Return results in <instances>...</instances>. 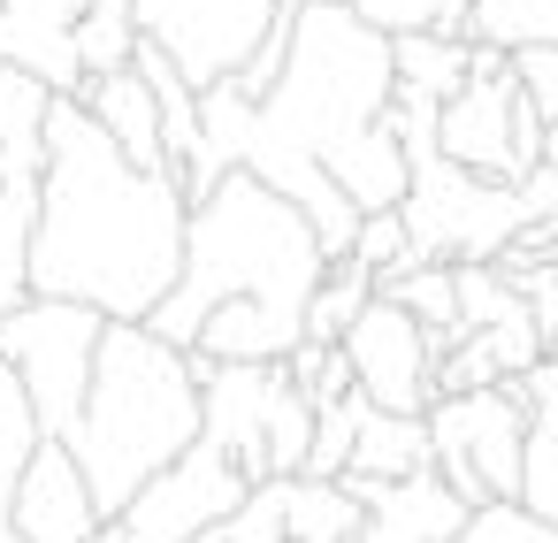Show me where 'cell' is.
<instances>
[{
	"mask_svg": "<svg viewBox=\"0 0 558 543\" xmlns=\"http://www.w3.org/2000/svg\"><path fill=\"white\" fill-rule=\"evenodd\" d=\"M138 0H93L77 16V70L85 77H108V70H131L138 55Z\"/></svg>",
	"mask_w": 558,
	"mask_h": 543,
	"instance_id": "44dd1931",
	"label": "cell"
},
{
	"mask_svg": "<svg viewBox=\"0 0 558 543\" xmlns=\"http://www.w3.org/2000/svg\"><path fill=\"white\" fill-rule=\"evenodd\" d=\"M276 9H291V16H299V9H314V0H276Z\"/></svg>",
	"mask_w": 558,
	"mask_h": 543,
	"instance_id": "e575fe53",
	"label": "cell"
},
{
	"mask_svg": "<svg viewBox=\"0 0 558 543\" xmlns=\"http://www.w3.org/2000/svg\"><path fill=\"white\" fill-rule=\"evenodd\" d=\"M344 360L367 406L383 413H428L436 406V337L398 306V299H367V314L344 329Z\"/></svg>",
	"mask_w": 558,
	"mask_h": 543,
	"instance_id": "9c48e42d",
	"label": "cell"
},
{
	"mask_svg": "<svg viewBox=\"0 0 558 543\" xmlns=\"http://www.w3.org/2000/svg\"><path fill=\"white\" fill-rule=\"evenodd\" d=\"M527 375L489 383V390H459L428 406V444H436V474L444 490L482 512V505H512L527 482Z\"/></svg>",
	"mask_w": 558,
	"mask_h": 543,
	"instance_id": "277c9868",
	"label": "cell"
},
{
	"mask_svg": "<svg viewBox=\"0 0 558 543\" xmlns=\"http://www.w3.org/2000/svg\"><path fill=\"white\" fill-rule=\"evenodd\" d=\"M367 299H375V268H360V261H329L322 291L306 299V337H314V345H344V329L367 314Z\"/></svg>",
	"mask_w": 558,
	"mask_h": 543,
	"instance_id": "7402d4cb",
	"label": "cell"
},
{
	"mask_svg": "<svg viewBox=\"0 0 558 543\" xmlns=\"http://www.w3.org/2000/svg\"><path fill=\"white\" fill-rule=\"evenodd\" d=\"M352 261H360V268H375V283H383V276H398V268L413 261V238H405V215H398V207H383V215H360V238H352Z\"/></svg>",
	"mask_w": 558,
	"mask_h": 543,
	"instance_id": "4316f807",
	"label": "cell"
},
{
	"mask_svg": "<svg viewBox=\"0 0 558 543\" xmlns=\"http://www.w3.org/2000/svg\"><path fill=\"white\" fill-rule=\"evenodd\" d=\"M283 535L291 543H352V535H367V505L344 482L283 474Z\"/></svg>",
	"mask_w": 558,
	"mask_h": 543,
	"instance_id": "e0dca14e",
	"label": "cell"
},
{
	"mask_svg": "<svg viewBox=\"0 0 558 543\" xmlns=\"http://www.w3.org/2000/svg\"><path fill=\"white\" fill-rule=\"evenodd\" d=\"M436 146H444V161H459L489 184H520L543 161V116L520 93L505 47H474V77L436 108Z\"/></svg>",
	"mask_w": 558,
	"mask_h": 543,
	"instance_id": "5b68a950",
	"label": "cell"
},
{
	"mask_svg": "<svg viewBox=\"0 0 558 543\" xmlns=\"http://www.w3.org/2000/svg\"><path fill=\"white\" fill-rule=\"evenodd\" d=\"M93 0H0V62L47 77L54 93H77V16Z\"/></svg>",
	"mask_w": 558,
	"mask_h": 543,
	"instance_id": "7c38bea8",
	"label": "cell"
},
{
	"mask_svg": "<svg viewBox=\"0 0 558 543\" xmlns=\"http://www.w3.org/2000/svg\"><path fill=\"white\" fill-rule=\"evenodd\" d=\"M390 62H398V100L444 108V100L474 77V39H451V32H398V39H390Z\"/></svg>",
	"mask_w": 558,
	"mask_h": 543,
	"instance_id": "2e32d148",
	"label": "cell"
},
{
	"mask_svg": "<svg viewBox=\"0 0 558 543\" xmlns=\"http://www.w3.org/2000/svg\"><path fill=\"white\" fill-rule=\"evenodd\" d=\"M352 9L375 24V32H451V39H466V9L474 0H352Z\"/></svg>",
	"mask_w": 558,
	"mask_h": 543,
	"instance_id": "cb8c5ba5",
	"label": "cell"
},
{
	"mask_svg": "<svg viewBox=\"0 0 558 543\" xmlns=\"http://www.w3.org/2000/svg\"><path fill=\"white\" fill-rule=\"evenodd\" d=\"M222 543H291L283 535V482H253V497L215 528Z\"/></svg>",
	"mask_w": 558,
	"mask_h": 543,
	"instance_id": "f1b7e54d",
	"label": "cell"
},
{
	"mask_svg": "<svg viewBox=\"0 0 558 543\" xmlns=\"http://www.w3.org/2000/svg\"><path fill=\"white\" fill-rule=\"evenodd\" d=\"M100 329L108 314L100 306H77V299H24L0 314V352L24 375L32 390V413L47 436H70L77 413H85V390H93V352H100Z\"/></svg>",
	"mask_w": 558,
	"mask_h": 543,
	"instance_id": "8992f818",
	"label": "cell"
},
{
	"mask_svg": "<svg viewBox=\"0 0 558 543\" xmlns=\"http://www.w3.org/2000/svg\"><path fill=\"white\" fill-rule=\"evenodd\" d=\"M360 421H367V398H360V390H344V398H329V406H314V451H306V474H322V482H337V474L352 467V444H360Z\"/></svg>",
	"mask_w": 558,
	"mask_h": 543,
	"instance_id": "603a6c76",
	"label": "cell"
},
{
	"mask_svg": "<svg viewBox=\"0 0 558 543\" xmlns=\"http://www.w3.org/2000/svg\"><path fill=\"white\" fill-rule=\"evenodd\" d=\"M322 276H329V253H322L314 222L276 184H260L253 169H230L207 200H192L184 276L146 314V329L192 352L199 322L215 306H230V299H260V306H276V314H291L306 329V299L322 291Z\"/></svg>",
	"mask_w": 558,
	"mask_h": 543,
	"instance_id": "7a4b0ae2",
	"label": "cell"
},
{
	"mask_svg": "<svg viewBox=\"0 0 558 543\" xmlns=\"http://www.w3.org/2000/svg\"><path fill=\"white\" fill-rule=\"evenodd\" d=\"M283 367H291V383H299L314 406H329V398L360 390V383H352V360H344V345H314V337H306V345H299Z\"/></svg>",
	"mask_w": 558,
	"mask_h": 543,
	"instance_id": "83f0119b",
	"label": "cell"
},
{
	"mask_svg": "<svg viewBox=\"0 0 558 543\" xmlns=\"http://www.w3.org/2000/svg\"><path fill=\"white\" fill-rule=\"evenodd\" d=\"M375 291H383V299H398V306L436 337V360L466 337V329H459V268H451V261H405V268H398V276H383Z\"/></svg>",
	"mask_w": 558,
	"mask_h": 543,
	"instance_id": "ac0fdd59",
	"label": "cell"
},
{
	"mask_svg": "<svg viewBox=\"0 0 558 543\" xmlns=\"http://www.w3.org/2000/svg\"><path fill=\"white\" fill-rule=\"evenodd\" d=\"M39 413H32V390H24V375L9 367V352H0V459H9L16 474H24V459L39 451Z\"/></svg>",
	"mask_w": 558,
	"mask_h": 543,
	"instance_id": "d4e9b609",
	"label": "cell"
},
{
	"mask_svg": "<svg viewBox=\"0 0 558 543\" xmlns=\"http://www.w3.org/2000/svg\"><path fill=\"white\" fill-rule=\"evenodd\" d=\"M512 283H520V299H527V314H535V337H543V352L558 360V261H543V268H520Z\"/></svg>",
	"mask_w": 558,
	"mask_h": 543,
	"instance_id": "4dcf8cb0",
	"label": "cell"
},
{
	"mask_svg": "<svg viewBox=\"0 0 558 543\" xmlns=\"http://www.w3.org/2000/svg\"><path fill=\"white\" fill-rule=\"evenodd\" d=\"M512 77H520V93L535 100L543 131H558V47H520V55H512Z\"/></svg>",
	"mask_w": 558,
	"mask_h": 543,
	"instance_id": "f546056e",
	"label": "cell"
},
{
	"mask_svg": "<svg viewBox=\"0 0 558 543\" xmlns=\"http://www.w3.org/2000/svg\"><path fill=\"white\" fill-rule=\"evenodd\" d=\"M77 100L93 108V123L138 161V169H169V146H161V100L138 70H108V77H85Z\"/></svg>",
	"mask_w": 558,
	"mask_h": 543,
	"instance_id": "5bb4252c",
	"label": "cell"
},
{
	"mask_svg": "<svg viewBox=\"0 0 558 543\" xmlns=\"http://www.w3.org/2000/svg\"><path fill=\"white\" fill-rule=\"evenodd\" d=\"M207 436V398H199V367L184 345L154 337L146 322H108L100 352H93V390L77 429L62 436L100 497L108 520L131 512V497L169 474L192 444Z\"/></svg>",
	"mask_w": 558,
	"mask_h": 543,
	"instance_id": "3957f363",
	"label": "cell"
},
{
	"mask_svg": "<svg viewBox=\"0 0 558 543\" xmlns=\"http://www.w3.org/2000/svg\"><path fill=\"white\" fill-rule=\"evenodd\" d=\"M520 200H527V222H558V161H535L520 177Z\"/></svg>",
	"mask_w": 558,
	"mask_h": 543,
	"instance_id": "1f68e13d",
	"label": "cell"
},
{
	"mask_svg": "<svg viewBox=\"0 0 558 543\" xmlns=\"http://www.w3.org/2000/svg\"><path fill=\"white\" fill-rule=\"evenodd\" d=\"M0 543H24V528H16V497H9V482H0Z\"/></svg>",
	"mask_w": 558,
	"mask_h": 543,
	"instance_id": "d6a6232c",
	"label": "cell"
},
{
	"mask_svg": "<svg viewBox=\"0 0 558 543\" xmlns=\"http://www.w3.org/2000/svg\"><path fill=\"white\" fill-rule=\"evenodd\" d=\"M527 482H520V505H535L550 528H558V360H543L527 375Z\"/></svg>",
	"mask_w": 558,
	"mask_h": 543,
	"instance_id": "d6986e66",
	"label": "cell"
},
{
	"mask_svg": "<svg viewBox=\"0 0 558 543\" xmlns=\"http://www.w3.org/2000/svg\"><path fill=\"white\" fill-rule=\"evenodd\" d=\"M199 398H207V444L238 459L245 482H276V421L291 406V367L283 360H199Z\"/></svg>",
	"mask_w": 558,
	"mask_h": 543,
	"instance_id": "ba28073f",
	"label": "cell"
},
{
	"mask_svg": "<svg viewBox=\"0 0 558 543\" xmlns=\"http://www.w3.org/2000/svg\"><path fill=\"white\" fill-rule=\"evenodd\" d=\"M444 543H558V528L535 512V505H482V512H466V528L459 535H444Z\"/></svg>",
	"mask_w": 558,
	"mask_h": 543,
	"instance_id": "484cf974",
	"label": "cell"
},
{
	"mask_svg": "<svg viewBox=\"0 0 558 543\" xmlns=\"http://www.w3.org/2000/svg\"><path fill=\"white\" fill-rule=\"evenodd\" d=\"M428 467H436L428 413H383V406H367V421H360V444H352V467H344L337 482L360 497V490L413 482V474H428Z\"/></svg>",
	"mask_w": 558,
	"mask_h": 543,
	"instance_id": "4fadbf2b",
	"label": "cell"
},
{
	"mask_svg": "<svg viewBox=\"0 0 558 543\" xmlns=\"http://www.w3.org/2000/svg\"><path fill=\"white\" fill-rule=\"evenodd\" d=\"M9 497H16L24 543H93L108 528V512H100V497H93V482H85V467L62 436H39V451L24 459Z\"/></svg>",
	"mask_w": 558,
	"mask_h": 543,
	"instance_id": "8fae6325",
	"label": "cell"
},
{
	"mask_svg": "<svg viewBox=\"0 0 558 543\" xmlns=\"http://www.w3.org/2000/svg\"><path fill=\"white\" fill-rule=\"evenodd\" d=\"M299 345H306V329H299L291 314L260 306V299H230V306H215V314L199 322V337H192L199 360H291Z\"/></svg>",
	"mask_w": 558,
	"mask_h": 543,
	"instance_id": "9a60e30c",
	"label": "cell"
},
{
	"mask_svg": "<svg viewBox=\"0 0 558 543\" xmlns=\"http://www.w3.org/2000/svg\"><path fill=\"white\" fill-rule=\"evenodd\" d=\"M245 497H253V482L238 474V459H230V451H215V444L199 436L169 474H154V482L131 497L123 528H131L138 543H192V535L222 528Z\"/></svg>",
	"mask_w": 558,
	"mask_h": 543,
	"instance_id": "30bf717a",
	"label": "cell"
},
{
	"mask_svg": "<svg viewBox=\"0 0 558 543\" xmlns=\"http://www.w3.org/2000/svg\"><path fill=\"white\" fill-rule=\"evenodd\" d=\"M192 200L177 169H138L77 93L47 116V177L32 230V291L100 306L108 322H146L184 276Z\"/></svg>",
	"mask_w": 558,
	"mask_h": 543,
	"instance_id": "6da1fadb",
	"label": "cell"
},
{
	"mask_svg": "<svg viewBox=\"0 0 558 543\" xmlns=\"http://www.w3.org/2000/svg\"><path fill=\"white\" fill-rule=\"evenodd\" d=\"M466 39L474 47H558V0H474L466 9Z\"/></svg>",
	"mask_w": 558,
	"mask_h": 543,
	"instance_id": "ffe728a7",
	"label": "cell"
},
{
	"mask_svg": "<svg viewBox=\"0 0 558 543\" xmlns=\"http://www.w3.org/2000/svg\"><path fill=\"white\" fill-rule=\"evenodd\" d=\"M93 543H138V535H131V528H123V520H108V528H100V535H93Z\"/></svg>",
	"mask_w": 558,
	"mask_h": 543,
	"instance_id": "836d02e7",
	"label": "cell"
},
{
	"mask_svg": "<svg viewBox=\"0 0 558 543\" xmlns=\"http://www.w3.org/2000/svg\"><path fill=\"white\" fill-rule=\"evenodd\" d=\"M276 0H138V32L207 93L253 62V47L276 32Z\"/></svg>",
	"mask_w": 558,
	"mask_h": 543,
	"instance_id": "52a82bcc",
	"label": "cell"
}]
</instances>
